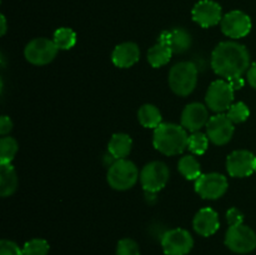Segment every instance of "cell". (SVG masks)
Here are the masks:
<instances>
[{
  "label": "cell",
  "mask_w": 256,
  "mask_h": 255,
  "mask_svg": "<svg viewBox=\"0 0 256 255\" xmlns=\"http://www.w3.org/2000/svg\"><path fill=\"white\" fill-rule=\"evenodd\" d=\"M212 68L225 80L242 78L250 68V54L242 44L222 42L212 50Z\"/></svg>",
  "instance_id": "1"
},
{
  "label": "cell",
  "mask_w": 256,
  "mask_h": 255,
  "mask_svg": "<svg viewBox=\"0 0 256 255\" xmlns=\"http://www.w3.org/2000/svg\"><path fill=\"white\" fill-rule=\"evenodd\" d=\"M186 129L182 125L172 124V122H162L152 135V144L154 148L162 154L172 156L179 155L188 148Z\"/></svg>",
  "instance_id": "2"
},
{
  "label": "cell",
  "mask_w": 256,
  "mask_h": 255,
  "mask_svg": "<svg viewBox=\"0 0 256 255\" xmlns=\"http://www.w3.org/2000/svg\"><path fill=\"white\" fill-rule=\"evenodd\" d=\"M198 84V68L192 62H180L169 72L170 89L180 96H188Z\"/></svg>",
  "instance_id": "3"
},
{
  "label": "cell",
  "mask_w": 256,
  "mask_h": 255,
  "mask_svg": "<svg viewBox=\"0 0 256 255\" xmlns=\"http://www.w3.org/2000/svg\"><path fill=\"white\" fill-rule=\"evenodd\" d=\"M139 179V169L128 159H118L109 166L106 174L108 184L115 190L124 192L136 184Z\"/></svg>",
  "instance_id": "4"
},
{
  "label": "cell",
  "mask_w": 256,
  "mask_h": 255,
  "mask_svg": "<svg viewBox=\"0 0 256 255\" xmlns=\"http://www.w3.org/2000/svg\"><path fill=\"white\" fill-rule=\"evenodd\" d=\"M234 88L228 80H215L208 88L205 102L206 106L216 114L228 112L234 102Z\"/></svg>",
  "instance_id": "5"
},
{
  "label": "cell",
  "mask_w": 256,
  "mask_h": 255,
  "mask_svg": "<svg viewBox=\"0 0 256 255\" xmlns=\"http://www.w3.org/2000/svg\"><path fill=\"white\" fill-rule=\"evenodd\" d=\"M225 245L236 254H248L255 250L256 234L250 226L244 224L229 226L225 234Z\"/></svg>",
  "instance_id": "6"
},
{
  "label": "cell",
  "mask_w": 256,
  "mask_h": 255,
  "mask_svg": "<svg viewBox=\"0 0 256 255\" xmlns=\"http://www.w3.org/2000/svg\"><path fill=\"white\" fill-rule=\"evenodd\" d=\"M170 178V170L162 162H152L142 168L140 172L142 186L146 192H158L165 188Z\"/></svg>",
  "instance_id": "7"
},
{
  "label": "cell",
  "mask_w": 256,
  "mask_h": 255,
  "mask_svg": "<svg viewBox=\"0 0 256 255\" xmlns=\"http://www.w3.org/2000/svg\"><path fill=\"white\" fill-rule=\"evenodd\" d=\"M58 46L54 40L48 38H35L25 46V59L32 65H46L55 59Z\"/></svg>",
  "instance_id": "8"
},
{
  "label": "cell",
  "mask_w": 256,
  "mask_h": 255,
  "mask_svg": "<svg viewBox=\"0 0 256 255\" xmlns=\"http://www.w3.org/2000/svg\"><path fill=\"white\" fill-rule=\"evenodd\" d=\"M194 246V239L182 228L168 230L162 238V248L166 255H186Z\"/></svg>",
  "instance_id": "9"
},
{
  "label": "cell",
  "mask_w": 256,
  "mask_h": 255,
  "mask_svg": "<svg viewBox=\"0 0 256 255\" xmlns=\"http://www.w3.org/2000/svg\"><path fill=\"white\" fill-rule=\"evenodd\" d=\"M228 190V179L219 172L202 174L195 180V192L208 200H216L222 198Z\"/></svg>",
  "instance_id": "10"
},
{
  "label": "cell",
  "mask_w": 256,
  "mask_h": 255,
  "mask_svg": "<svg viewBox=\"0 0 256 255\" xmlns=\"http://www.w3.org/2000/svg\"><path fill=\"white\" fill-rule=\"evenodd\" d=\"M222 32L226 36L232 39H240L244 38L252 32V22L249 15L242 10H232L222 16Z\"/></svg>",
  "instance_id": "11"
},
{
  "label": "cell",
  "mask_w": 256,
  "mask_h": 255,
  "mask_svg": "<svg viewBox=\"0 0 256 255\" xmlns=\"http://www.w3.org/2000/svg\"><path fill=\"white\" fill-rule=\"evenodd\" d=\"M234 122L224 112L210 116L206 124L208 138L215 145L228 144L234 135Z\"/></svg>",
  "instance_id": "12"
},
{
  "label": "cell",
  "mask_w": 256,
  "mask_h": 255,
  "mask_svg": "<svg viewBox=\"0 0 256 255\" xmlns=\"http://www.w3.org/2000/svg\"><path fill=\"white\" fill-rule=\"evenodd\" d=\"M226 170L232 178H246L256 172V156L249 150H235L228 156Z\"/></svg>",
  "instance_id": "13"
},
{
  "label": "cell",
  "mask_w": 256,
  "mask_h": 255,
  "mask_svg": "<svg viewBox=\"0 0 256 255\" xmlns=\"http://www.w3.org/2000/svg\"><path fill=\"white\" fill-rule=\"evenodd\" d=\"M192 18L202 28H212L222 22V9L214 0H200L192 8Z\"/></svg>",
  "instance_id": "14"
},
{
  "label": "cell",
  "mask_w": 256,
  "mask_h": 255,
  "mask_svg": "<svg viewBox=\"0 0 256 255\" xmlns=\"http://www.w3.org/2000/svg\"><path fill=\"white\" fill-rule=\"evenodd\" d=\"M209 108L202 102H192L185 106L182 114V125L188 132H200L209 122Z\"/></svg>",
  "instance_id": "15"
},
{
  "label": "cell",
  "mask_w": 256,
  "mask_h": 255,
  "mask_svg": "<svg viewBox=\"0 0 256 255\" xmlns=\"http://www.w3.org/2000/svg\"><path fill=\"white\" fill-rule=\"evenodd\" d=\"M192 228L202 236H212L219 230V215L212 208H202L192 220Z\"/></svg>",
  "instance_id": "16"
},
{
  "label": "cell",
  "mask_w": 256,
  "mask_h": 255,
  "mask_svg": "<svg viewBox=\"0 0 256 255\" xmlns=\"http://www.w3.org/2000/svg\"><path fill=\"white\" fill-rule=\"evenodd\" d=\"M158 42L166 44L174 54L185 52L192 45V35L182 28H174L170 30H164L160 34Z\"/></svg>",
  "instance_id": "17"
},
{
  "label": "cell",
  "mask_w": 256,
  "mask_h": 255,
  "mask_svg": "<svg viewBox=\"0 0 256 255\" xmlns=\"http://www.w3.org/2000/svg\"><path fill=\"white\" fill-rule=\"evenodd\" d=\"M140 59V49L135 42H126L116 45L112 50V60L115 66L118 68H130L136 64Z\"/></svg>",
  "instance_id": "18"
},
{
  "label": "cell",
  "mask_w": 256,
  "mask_h": 255,
  "mask_svg": "<svg viewBox=\"0 0 256 255\" xmlns=\"http://www.w3.org/2000/svg\"><path fill=\"white\" fill-rule=\"evenodd\" d=\"M132 138H130V135L125 134V132H116V134L112 135L109 145H108V150H109L110 155L115 160L125 159L132 152Z\"/></svg>",
  "instance_id": "19"
},
{
  "label": "cell",
  "mask_w": 256,
  "mask_h": 255,
  "mask_svg": "<svg viewBox=\"0 0 256 255\" xmlns=\"http://www.w3.org/2000/svg\"><path fill=\"white\" fill-rule=\"evenodd\" d=\"M18 175L12 164H0V195L10 196L16 192Z\"/></svg>",
  "instance_id": "20"
},
{
  "label": "cell",
  "mask_w": 256,
  "mask_h": 255,
  "mask_svg": "<svg viewBox=\"0 0 256 255\" xmlns=\"http://www.w3.org/2000/svg\"><path fill=\"white\" fill-rule=\"evenodd\" d=\"M172 54L174 52L166 44L158 42L148 52V62L152 68H162L170 62Z\"/></svg>",
  "instance_id": "21"
},
{
  "label": "cell",
  "mask_w": 256,
  "mask_h": 255,
  "mask_svg": "<svg viewBox=\"0 0 256 255\" xmlns=\"http://www.w3.org/2000/svg\"><path fill=\"white\" fill-rule=\"evenodd\" d=\"M138 119H139L140 124L144 128H149V129H156L160 124H162V112L158 109L155 105L152 104H145L138 112Z\"/></svg>",
  "instance_id": "22"
},
{
  "label": "cell",
  "mask_w": 256,
  "mask_h": 255,
  "mask_svg": "<svg viewBox=\"0 0 256 255\" xmlns=\"http://www.w3.org/2000/svg\"><path fill=\"white\" fill-rule=\"evenodd\" d=\"M178 169H179L180 174L188 180H196L202 175V166L200 162L195 159L192 155H186L182 156L179 160L178 164Z\"/></svg>",
  "instance_id": "23"
},
{
  "label": "cell",
  "mask_w": 256,
  "mask_h": 255,
  "mask_svg": "<svg viewBox=\"0 0 256 255\" xmlns=\"http://www.w3.org/2000/svg\"><path fill=\"white\" fill-rule=\"evenodd\" d=\"M52 40L59 50H69L76 44V34L70 28H59L55 30Z\"/></svg>",
  "instance_id": "24"
},
{
  "label": "cell",
  "mask_w": 256,
  "mask_h": 255,
  "mask_svg": "<svg viewBox=\"0 0 256 255\" xmlns=\"http://www.w3.org/2000/svg\"><path fill=\"white\" fill-rule=\"evenodd\" d=\"M18 142L14 138L4 136L0 140V164H12L18 152Z\"/></svg>",
  "instance_id": "25"
},
{
  "label": "cell",
  "mask_w": 256,
  "mask_h": 255,
  "mask_svg": "<svg viewBox=\"0 0 256 255\" xmlns=\"http://www.w3.org/2000/svg\"><path fill=\"white\" fill-rule=\"evenodd\" d=\"M209 138L202 132H192L188 140V149L195 155H202L209 146Z\"/></svg>",
  "instance_id": "26"
},
{
  "label": "cell",
  "mask_w": 256,
  "mask_h": 255,
  "mask_svg": "<svg viewBox=\"0 0 256 255\" xmlns=\"http://www.w3.org/2000/svg\"><path fill=\"white\" fill-rule=\"evenodd\" d=\"M49 242L44 239H32L26 242L22 246L24 255H48L49 252Z\"/></svg>",
  "instance_id": "27"
},
{
  "label": "cell",
  "mask_w": 256,
  "mask_h": 255,
  "mask_svg": "<svg viewBox=\"0 0 256 255\" xmlns=\"http://www.w3.org/2000/svg\"><path fill=\"white\" fill-rule=\"evenodd\" d=\"M226 115L234 124H240V122H244L249 118L250 110L245 102H236V104H232L230 109L228 110Z\"/></svg>",
  "instance_id": "28"
},
{
  "label": "cell",
  "mask_w": 256,
  "mask_h": 255,
  "mask_svg": "<svg viewBox=\"0 0 256 255\" xmlns=\"http://www.w3.org/2000/svg\"><path fill=\"white\" fill-rule=\"evenodd\" d=\"M116 255H140V248L135 240L125 238L118 242Z\"/></svg>",
  "instance_id": "29"
},
{
  "label": "cell",
  "mask_w": 256,
  "mask_h": 255,
  "mask_svg": "<svg viewBox=\"0 0 256 255\" xmlns=\"http://www.w3.org/2000/svg\"><path fill=\"white\" fill-rule=\"evenodd\" d=\"M0 255H24V252L16 242L2 239L0 242Z\"/></svg>",
  "instance_id": "30"
},
{
  "label": "cell",
  "mask_w": 256,
  "mask_h": 255,
  "mask_svg": "<svg viewBox=\"0 0 256 255\" xmlns=\"http://www.w3.org/2000/svg\"><path fill=\"white\" fill-rule=\"evenodd\" d=\"M226 222L229 226H235V225H240L244 222V215L240 210L236 208H230L226 212Z\"/></svg>",
  "instance_id": "31"
},
{
  "label": "cell",
  "mask_w": 256,
  "mask_h": 255,
  "mask_svg": "<svg viewBox=\"0 0 256 255\" xmlns=\"http://www.w3.org/2000/svg\"><path fill=\"white\" fill-rule=\"evenodd\" d=\"M12 122L9 116L6 115H2L0 118V134L2 135H6L12 132Z\"/></svg>",
  "instance_id": "32"
},
{
  "label": "cell",
  "mask_w": 256,
  "mask_h": 255,
  "mask_svg": "<svg viewBox=\"0 0 256 255\" xmlns=\"http://www.w3.org/2000/svg\"><path fill=\"white\" fill-rule=\"evenodd\" d=\"M246 75H248V82H249V84L252 85L254 89H256V62L254 64L250 65Z\"/></svg>",
  "instance_id": "33"
},
{
  "label": "cell",
  "mask_w": 256,
  "mask_h": 255,
  "mask_svg": "<svg viewBox=\"0 0 256 255\" xmlns=\"http://www.w3.org/2000/svg\"><path fill=\"white\" fill-rule=\"evenodd\" d=\"M228 82L232 84V86L234 88V90H238V89H242V86H244L245 82L242 78H235V79H232V80H228Z\"/></svg>",
  "instance_id": "34"
},
{
  "label": "cell",
  "mask_w": 256,
  "mask_h": 255,
  "mask_svg": "<svg viewBox=\"0 0 256 255\" xmlns=\"http://www.w3.org/2000/svg\"><path fill=\"white\" fill-rule=\"evenodd\" d=\"M0 22H2V30H0V34L5 35V32H6V19H5V16L2 14V16H0Z\"/></svg>",
  "instance_id": "35"
}]
</instances>
